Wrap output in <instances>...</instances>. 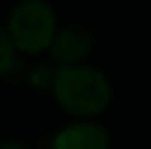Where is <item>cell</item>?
<instances>
[{
  "mask_svg": "<svg viewBox=\"0 0 151 149\" xmlns=\"http://www.w3.org/2000/svg\"><path fill=\"white\" fill-rule=\"evenodd\" d=\"M4 31L15 50L37 55L48 48L57 31L55 9L46 0H22L13 7Z\"/></svg>",
  "mask_w": 151,
  "mask_h": 149,
  "instance_id": "7a4b0ae2",
  "label": "cell"
},
{
  "mask_svg": "<svg viewBox=\"0 0 151 149\" xmlns=\"http://www.w3.org/2000/svg\"><path fill=\"white\" fill-rule=\"evenodd\" d=\"M50 88L61 110L79 119L105 112L112 101V83L107 75L88 64L57 66Z\"/></svg>",
  "mask_w": 151,
  "mask_h": 149,
  "instance_id": "6da1fadb",
  "label": "cell"
},
{
  "mask_svg": "<svg viewBox=\"0 0 151 149\" xmlns=\"http://www.w3.org/2000/svg\"><path fill=\"white\" fill-rule=\"evenodd\" d=\"M0 149H29V147L22 145L20 140H2L0 143Z\"/></svg>",
  "mask_w": 151,
  "mask_h": 149,
  "instance_id": "8992f818",
  "label": "cell"
},
{
  "mask_svg": "<svg viewBox=\"0 0 151 149\" xmlns=\"http://www.w3.org/2000/svg\"><path fill=\"white\" fill-rule=\"evenodd\" d=\"M13 64H15V48L9 40L7 31L0 27V77L7 75L13 68Z\"/></svg>",
  "mask_w": 151,
  "mask_h": 149,
  "instance_id": "5b68a950",
  "label": "cell"
},
{
  "mask_svg": "<svg viewBox=\"0 0 151 149\" xmlns=\"http://www.w3.org/2000/svg\"><path fill=\"white\" fill-rule=\"evenodd\" d=\"M53 149H110V134L94 121H79L57 132Z\"/></svg>",
  "mask_w": 151,
  "mask_h": 149,
  "instance_id": "277c9868",
  "label": "cell"
},
{
  "mask_svg": "<svg viewBox=\"0 0 151 149\" xmlns=\"http://www.w3.org/2000/svg\"><path fill=\"white\" fill-rule=\"evenodd\" d=\"M92 48H94V35L90 33V29L81 24H68L55 31L46 50L57 66H75L83 64L90 57Z\"/></svg>",
  "mask_w": 151,
  "mask_h": 149,
  "instance_id": "3957f363",
  "label": "cell"
}]
</instances>
